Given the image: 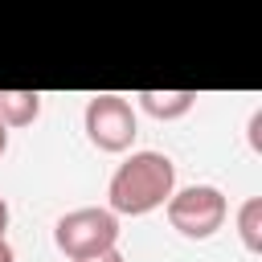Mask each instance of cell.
Wrapping results in <instances>:
<instances>
[{
    "mask_svg": "<svg viewBox=\"0 0 262 262\" xmlns=\"http://www.w3.org/2000/svg\"><path fill=\"white\" fill-rule=\"evenodd\" d=\"M172 192H176V164L164 151H131L106 184V209L115 217H147L164 209Z\"/></svg>",
    "mask_w": 262,
    "mask_h": 262,
    "instance_id": "obj_1",
    "label": "cell"
},
{
    "mask_svg": "<svg viewBox=\"0 0 262 262\" xmlns=\"http://www.w3.org/2000/svg\"><path fill=\"white\" fill-rule=\"evenodd\" d=\"M53 246L70 262H86V258H98L106 250H119V217L111 209H98V205L70 209L53 225Z\"/></svg>",
    "mask_w": 262,
    "mask_h": 262,
    "instance_id": "obj_2",
    "label": "cell"
},
{
    "mask_svg": "<svg viewBox=\"0 0 262 262\" xmlns=\"http://www.w3.org/2000/svg\"><path fill=\"white\" fill-rule=\"evenodd\" d=\"M164 213H168V225H172L180 237L205 242V237H213V233L225 225L229 201H225V192H221L217 184H188V188H176V192L168 196Z\"/></svg>",
    "mask_w": 262,
    "mask_h": 262,
    "instance_id": "obj_3",
    "label": "cell"
},
{
    "mask_svg": "<svg viewBox=\"0 0 262 262\" xmlns=\"http://www.w3.org/2000/svg\"><path fill=\"white\" fill-rule=\"evenodd\" d=\"M82 127H86V139L98 147V151H127L139 135V119H135V106L123 98V94H94L82 111Z\"/></svg>",
    "mask_w": 262,
    "mask_h": 262,
    "instance_id": "obj_4",
    "label": "cell"
},
{
    "mask_svg": "<svg viewBox=\"0 0 262 262\" xmlns=\"http://www.w3.org/2000/svg\"><path fill=\"white\" fill-rule=\"evenodd\" d=\"M139 111H147L160 123H172L196 106V90H139Z\"/></svg>",
    "mask_w": 262,
    "mask_h": 262,
    "instance_id": "obj_5",
    "label": "cell"
},
{
    "mask_svg": "<svg viewBox=\"0 0 262 262\" xmlns=\"http://www.w3.org/2000/svg\"><path fill=\"white\" fill-rule=\"evenodd\" d=\"M41 115V94L37 90H0V123L12 127H29Z\"/></svg>",
    "mask_w": 262,
    "mask_h": 262,
    "instance_id": "obj_6",
    "label": "cell"
},
{
    "mask_svg": "<svg viewBox=\"0 0 262 262\" xmlns=\"http://www.w3.org/2000/svg\"><path fill=\"white\" fill-rule=\"evenodd\" d=\"M237 237L250 254H262V196H246L237 209Z\"/></svg>",
    "mask_w": 262,
    "mask_h": 262,
    "instance_id": "obj_7",
    "label": "cell"
},
{
    "mask_svg": "<svg viewBox=\"0 0 262 262\" xmlns=\"http://www.w3.org/2000/svg\"><path fill=\"white\" fill-rule=\"evenodd\" d=\"M258 131H262V111L250 115V147H254V151H262V135H258Z\"/></svg>",
    "mask_w": 262,
    "mask_h": 262,
    "instance_id": "obj_8",
    "label": "cell"
},
{
    "mask_svg": "<svg viewBox=\"0 0 262 262\" xmlns=\"http://www.w3.org/2000/svg\"><path fill=\"white\" fill-rule=\"evenodd\" d=\"M86 262H127L119 250H106V254H98V258H86Z\"/></svg>",
    "mask_w": 262,
    "mask_h": 262,
    "instance_id": "obj_9",
    "label": "cell"
},
{
    "mask_svg": "<svg viewBox=\"0 0 262 262\" xmlns=\"http://www.w3.org/2000/svg\"><path fill=\"white\" fill-rule=\"evenodd\" d=\"M0 262H16V254H12V246H8V237H0Z\"/></svg>",
    "mask_w": 262,
    "mask_h": 262,
    "instance_id": "obj_10",
    "label": "cell"
},
{
    "mask_svg": "<svg viewBox=\"0 0 262 262\" xmlns=\"http://www.w3.org/2000/svg\"><path fill=\"white\" fill-rule=\"evenodd\" d=\"M4 229H8V201L0 196V237H4Z\"/></svg>",
    "mask_w": 262,
    "mask_h": 262,
    "instance_id": "obj_11",
    "label": "cell"
},
{
    "mask_svg": "<svg viewBox=\"0 0 262 262\" xmlns=\"http://www.w3.org/2000/svg\"><path fill=\"white\" fill-rule=\"evenodd\" d=\"M4 151H8V127L0 123V156H4Z\"/></svg>",
    "mask_w": 262,
    "mask_h": 262,
    "instance_id": "obj_12",
    "label": "cell"
}]
</instances>
